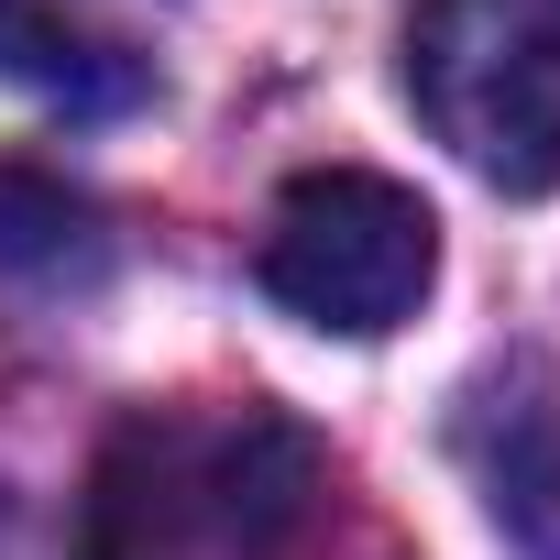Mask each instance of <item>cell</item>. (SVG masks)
I'll return each instance as SVG.
<instances>
[{"label":"cell","instance_id":"obj_4","mask_svg":"<svg viewBox=\"0 0 560 560\" xmlns=\"http://www.w3.org/2000/svg\"><path fill=\"white\" fill-rule=\"evenodd\" d=\"M0 275L12 287H100L110 275V209L45 165H0Z\"/></svg>","mask_w":560,"mask_h":560},{"label":"cell","instance_id":"obj_3","mask_svg":"<svg viewBox=\"0 0 560 560\" xmlns=\"http://www.w3.org/2000/svg\"><path fill=\"white\" fill-rule=\"evenodd\" d=\"M253 275L287 319L341 330V341H385L396 319H418L429 275H440V220L418 187H396L374 165H319L275 198Z\"/></svg>","mask_w":560,"mask_h":560},{"label":"cell","instance_id":"obj_1","mask_svg":"<svg viewBox=\"0 0 560 560\" xmlns=\"http://www.w3.org/2000/svg\"><path fill=\"white\" fill-rule=\"evenodd\" d=\"M330 451L287 407H143L89 472V560H319Z\"/></svg>","mask_w":560,"mask_h":560},{"label":"cell","instance_id":"obj_5","mask_svg":"<svg viewBox=\"0 0 560 560\" xmlns=\"http://www.w3.org/2000/svg\"><path fill=\"white\" fill-rule=\"evenodd\" d=\"M0 78H23V89H45V100H67V110H132L154 78H143V56L132 45H110V34H89V23H67L56 0H0Z\"/></svg>","mask_w":560,"mask_h":560},{"label":"cell","instance_id":"obj_6","mask_svg":"<svg viewBox=\"0 0 560 560\" xmlns=\"http://www.w3.org/2000/svg\"><path fill=\"white\" fill-rule=\"evenodd\" d=\"M483 505L516 560H560V418H516V440L483 462Z\"/></svg>","mask_w":560,"mask_h":560},{"label":"cell","instance_id":"obj_2","mask_svg":"<svg viewBox=\"0 0 560 560\" xmlns=\"http://www.w3.org/2000/svg\"><path fill=\"white\" fill-rule=\"evenodd\" d=\"M407 100L483 187H560V0H418Z\"/></svg>","mask_w":560,"mask_h":560}]
</instances>
